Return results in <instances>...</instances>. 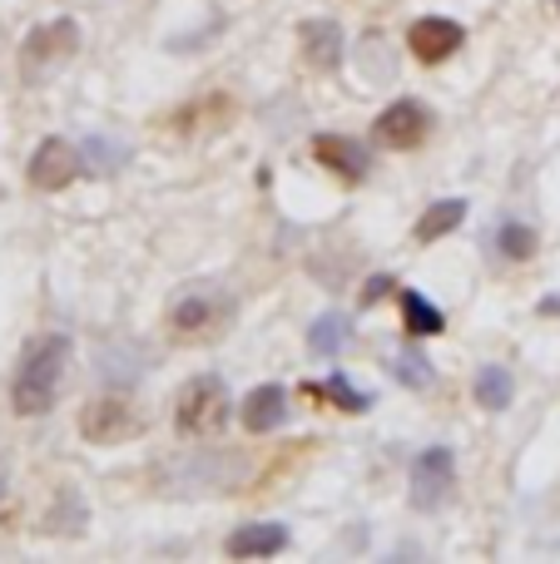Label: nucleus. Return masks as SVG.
Returning a JSON list of instances; mask_svg holds the SVG:
<instances>
[{"mask_svg": "<svg viewBox=\"0 0 560 564\" xmlns=\"http://www.w3.org/2000/svg\"><path fill=\"white\" fill-rule=\"evenodd\" d=\"M69 337H45L35 341V347L25 351V361H20L15 371V387H10V406L20 411V416H45L50 406H55L60 387H65V371H69Z\"/></svg>", "mask_w": 560, "mask_h": 564, "instance_id": "1", "label": "nucleus"}, {"mask_svg": "<svg viewBox=\"0 0 560 564\" xmlns=\"http://www.w3.org/2000/svg\"><path fill=\"white\" fill-rule=\"evenodd\" d=\"M228 391L218 377H194L184 391H179V406H174V426L179 436H214V431H224L228 421Z\"/></svg>", "mask_w": 560, "mask_h": 564, "instance_id": "2", "label": "nucleus"}, {"mask_svg": "<svg viewBox=\"0 0 560 564\" xmlns=\"http://www.w3.org/2000/svg\"><path fill=\"white\" fill-rule=\"evenodd\" d=\"M69 55H79V25L75 20H50L20 50V75L25 79H45L55 65H65Z\"/></svg>", "mask_w": 560, "mask_h": 564, "instance_id": "3", "label": "nucleus"}, {"mask_svg": "<svg viewBox=\"0 0 560 564\" xmlns=\"http://www.w3.org/2000/svg\"><path fill=\"white\" fill-rule=\"evenodd\" d=\"M412 506L417 510H442L446 500H452V490H456V456L446 446H432V451H422V456L412 460Z\"/></svg>", "mask_w": 560, "mask_h": 564, "instance_id": "4", "label": "nucleus"}, {"mask_svg": "<svg viewBox=\"0 0 560 564\" xmlns=\"http://www.w3.org/2000/svg\"><path fill=\"white\" fill-rule=\"evenodd\" d=\"M427 134H432V109L417 105V99H397V105H387L373 124V139L383 149H417Z\"/></svg>", "mask_w": 560, "mask_h": 564, "instance_id": "5", "label": "nucleus"}, {"mask_svg": "<svg viewBox=\"0 0 560 564\" xmlns=\"http://www.w3.org/2000/svg\"><path fill=\"white\" fill-rule=\"evenodd\" d=\"M79 436L95 441V446H115V441L139 436V416L129 401L119 397H95L85 411H79Z\"/></svg>", "mask_w": 560, "mask_h": 564, "instance_id": "6", "label": "nucleus"}, {"mask_svg": "<svg viewBox=\"0 0 560 564\" xmlns=\"http://www.w3.org/2000/svg\"><path fill=\"white\" fill-rule=\"evenodd\" d=\"M75 174H85V154L60 134L45 139V144L30 154V184H35L40 194H55V188L75 184Z\"/></svg>", "mask_w": 560, "mask_h": 564, "instance_id": "7", "label": "nucleus"}, {"mask_svg": "<svg viewBox=\"0 0 560 564\" xmlns=\"http://www.w3.org/2000/svg\"><path fill=\"white\" fill-rule=\"evenodd\" d=\"M462 40H466V30L456 25V20H446V15H427V20H417V25L407 30V50H412L422 65H437V59L456 55Z\"/></svg>", "mask_w": 560, "mask_h": 564, "instance_id": "8", "label": "nucleus"}, {"mask_svg": "<svg viewBox=\"0 0 560 564\" xmlns=\"http://www.w3.org/2000/svg\"><path fill=\"white\" fill-rule=\"evenodd\" d=\"M238 421H244V431H254V436H268V431H278L288 421V391L278 387V381H263V387H254L244 397V406H238Z\"/></svg>", "mask_w": 560, "mask_h": 564, "instance_id": "9", "label": "nucleus"}, {"mask_svg": "<svg viewBox=\"0 0 560 564\" xmlns=\"http://www.w3.org/2000/svg\"><path fill=\"white\" fill-rule=\"evenodd\" d=\"M313 159L327 169V174H337V178H347V184H357V178L367 174V149L357 144V139H343V134H317L313 139Z\"/></svg>", "mask_w": 560, "mask_h": 564, "instance_id": "10", "label": "nucleus"}, {"mask_svg": "<svg viewBox=\"0 0 560 564\" xmlns=\"http://www.w3.org/2000/svg\"><path fill=\"white\" fill-rule=\"evenodd\" d=\"M288 545V530L278 520H254V525H238L228 535V555L234 560H263V555H278Z\"/></svg>", "mask_w": 560, "mask_h": 564, "instance_id": "11", "label": "nucleus"}, {"mask_svg": "<svg viewBox=\"0 0 560 564\" xmlns=\"http://www.w3.org/2000/svg\"><path fill=\"white\" fill-rule=\"evenodd\" d=\"M298 40H303V59L313 69H337V59H343V30L333 20H308L298 30Z\"/></svg>", "mask_w": 560, "mask_h": 564, "instance_id": "12", "label": "nucleus"}, {"mask_svg": "<svg viewBox=\"0 0 560 564\" xmlns=\"http://www.w3.org/2000/svg\"><path fill=\"white\" fill-rule=\"evenodd\" d=\"M234 476H244V466H234V460L204 451V456H194L184 466V480H179V490H228V486H234Z\"/></svg>", "mask_w": 560, "mask_h": 564, "instance_id": "13", "label": "nucleus"}, {"mask_svg": "<svg viewBox=\"0 0 560 564\" xmlns=\"http://www.w3.org/2000/svg\"><path fill=\"white\" fill-rule=\"evenodd\" d=\"M397 302H402V327L407 337H442L446 332V317L437 302H427L417 288H397Z\"/></svg>", "mask_w": 560, "mask_h": 564, "instance_id": "14", "label": "nucleus"}, {"mask_svg": "<svg viewBox=\"0 0 560 564\" xmlns=\"http://www.w3.org/2000/svg\"><path fill=\"white\" fill-rule=\"evenodd\" d=\"M462 218H466V198H442V204H432L422 218H417V243L446 238L452 228H462Z\"/></svg>", "mask_w": 560, "mask_h": 564, "instance_id": "15", "label": "nucleus"}, {"mask_svg": "<svg viewBox=\"0 0 560 564\" xmlns=\"http://www.w3.org/2000/svg\"><path fill=\"white\" fill-rule=\"evenodd\" d=\"M472 397H476V406H482V411H506V406H511V397H516L511 371H506V367H482V371H476Z\"/></svg>", "mask_w": 560, "mask_h": 564, "instance_id": "16", "label": "nucleus"}, {"mask_svg": "<svg viewBox=\"0 0 560 564\" xmlns=\"http://www.w3.org/2000/svg\"><path fill=\"white\" fill-rule=\"evenodd\" d=\"M347 341H353V332H347L343 312H327V317H317L313 327H308V351H313V357H337Z\"/></svg>", "mask_w": 560, "mask_h": 564, "instance_id": "17", "label": "nucleus"}, {"mask_svg": "<svg viewBox=\"0 0 560 564\" xmlns=\"http://www.w3.org/2000/svg\"><path fill=\"white\" fill-rule=\"evenodd\" d=\"M303 391H308V397H317V401H333V406L353 411V416L373 406V397H367V391H353V387H347V377H327L323 387H317V381H308Z\"/></svg>", "mask_w": 560, "mask_h": 564, "instance_id": "18", "label": "nucleus"}, {"mask_svg": "<svg viewBox=\"0 0 560 564\" xmlns=\"http://www.w3.org/2000/svg\"><path fill=\"white\" fill-rule=\"evenodd\" d=\"M496 248H502V258H511V263H531L536 258V228L502 224L496 228Z\"/></svg>", "mask_w": 560, "mask_h": 564, "instance_id": "19", "label": "nucleus"}, {"mask_svg": "<svg viewBox=\"0 0 560 564\" xmlns=\"http://www.w3.org/2000/svg\"><path fill=\"white\" fill-rule=\"evenodd\" d=\"M392 377L402 381V387L422 391V387H432V361H427L422 351H402V357L392 361Z\"/></svg>", "mask_w": 560, "mask_h": 564, "instance_id": "20", "label": "nucleus"}, {"mask_svg": "<svg viewBox=\"0 0 560 564\" xmlns=\"http://www.w3.org/2000/svg\"><path fill=\"white\" fill-rule=\"evenodd\" d=\"M79 154H85L89 174H115V169L125 164V149L105 144V139H85V144H79Z\"/></svg>", "mask_w": 560, "mask_h": 564, "instance_id": "21", "label": "nucleus"}, {"mask_svg": "<svg viewBox=\"0 0 560 564\" xmlns=\"http://www.w3.org/2000/svg\"><path fill=\"white\" fill-rule=\"evenodd\" d=\"M208 322H214V302L198 297V292H194V297H184V302L174 307V327H179V332H204Z\"/></svg>", "mask_w": 560, "mask_h": 564, "instance_id": "22", "label": "nucleus"}, {"mask_svg": "<svg viewBox=\"0 0 560 564\" xmlns=\"http://www.w3.org/2000/svg\"><path fill=\"white\" fill-rule=\"evenodd\" d=\"M387 292H392V278H373V282H367V292H363V307H373V302H383Z\"/></svg>", "mask_w": 560, "mask_h": 564, "instance_id": "23", "label": "nucleus"}, {"mask_svg": "<svg viewBox=\"0 0 560 564\" xmlns=\"http://www.w3.org/2000/svg\"><path fill=\"white\" fill-rule=\"evenodd\" d=\"M6 480H10V466H6V456H0V496H6Z\"/></svg>", "mask_w": 560, "mask_h": 564, "instance_id": "24", "label": "nucleus"}, {"mask_svg": "<svg viewBox=\"0 0 560 564\" xmlns=\"http://www.w3.org/2000/svg\"><path fill=\"white\" fill-rule=\"evenodd\" d=\"M556 10H560V0H556Z\"/></svg>", "mask_w": 560, "mask_h": 564, "instance_id": "25", "label": "nucleus"}]
</instances>
